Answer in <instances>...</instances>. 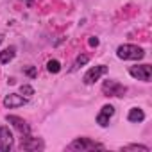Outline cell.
<instances>
[{"instance_id": "obj_1", "label": "cell", "mask_w": 152, "mask_h": 152, "mask_svg": "<svg viewBox=\"0 0 152 152\" xmlns=\"http://www.w3.org/2000/svg\"><path fill=\"white\" fill-rule=\"evenodd\" d=\"M116 56H118V59H124V61H140L145 57V50L138 45L125 43L116 48Z\"/></svg>"}, {"instance_id": "obj_2", "label": "cell", "mask_w": 152, "mask_h": 152, "mask_svg": "<svg viewBox=\"0 0 152 152\" xmlns=\"http://www.w3.org/2000/svg\"><path fill=\"white\" fill-rule=\"evenodd\" d=\"M66 148H68V150H75V152H86V150H95V148L104 150L106 147H104L102 143H99V141H93L91 138L81 136V138H75Z\"/></svg>"}, {"instance_id": "obj_3", "label": "cell", "mask_w": 152, "mask_h": 152, "mask_svg": "<svg viewBox=\"0 0 152 152\" xmlns=\"http://www.w3.org/2000/svg\"><path fill=\"white\" fill-rule=\"evenodd\" d=\"M102 93H104L106 97L122 99V97L127 93V88H125L124 84H120L118 81H115V79H107V81H104V84H102Z\"/></svg>"}, {"instance_id": "obj_4", "label": "cell", "mask_w": 152, "mask_h": 152, "mask_svg": "<svg viewBox=\"0 0 152 152\" xmlns=\"http://www.w3.org/2000/svg\"><path fill=\"white\" fill-rule=\"evenodd\" d=\"M129 73L131 77L141 81V83H150L152 79V66L150 64H136V66H131L129 68Z\"/></svg>"}, {"instance_id": "obj_5", "label": "cell", "mask_w": 152, "mask_h": 152, "mask_svg": "<svg viewBox=\"0 0 152 152\" xmlns=\"http://www.w3.org/2000/svg\"><path fill=\"white\" fill-rule=\"evenodd\" d=\"M106 73H107V66H106V64H97V66L90 68V70L84 73L83 81H84V84L91 86V84H95V83L102 77V75H106Z\"/></svg>"}, {"instance_id": "obj_6", "label": "cell", "mask_w": 152, "mask_h": 152, "mask_svg": "<svg viewBox=\"0 0 152 152\" xmlns=\"http://www.w3.org/2000/svg\"><path fill=\"white\" fill-rule=\"evenodd\" d=\"M20 148L22 150H43L45 148V143L41 138H34L29 134H23L22 136V141H20Z\"/></svg>"}, {"instance_id": "obj_7", "label": "cell", "mask_w": 152, "mask_h": 152, "mask_svg": "<svg viewBox=\"0 0 152 152\" xmlns=\"http://www.w3.org/2000/svg\"><path fill=\"white\" fill-rule=\"evenodd\" d=\"M15 145V138H13V132L7 125H2L0 127V150H6L9 152Z\"/></svg>"}, {"instance_id": "obj_8", "label": "cell", "mask_w": 152, "mask_h": 152, "mask_svg": "<svg viewBox=\"0 0 152 152\" xmlns=\"http://www.w3.org/2000/svg\"><path fill=\"white\" fill-rule=\"evenodd\" d=\"M2 104H4V107H7V109L22 107V106L27 104V97H23V95H20V93H9V95H6V99L2 100Z\"/></svg>"}, {"instance_id": "obj_9", "label": "cell", "mask_w": 152, "mask_h": 152, "mask_svg": "<svg viewBox=\"0 0 152 152\" xmlns=\"http://www.w3.org/2000/svg\"><path fill=\"white\" fill-rule=\"evenodd\" d=\"M6 120H7V124H11L22 136L23 134H29L31 132V127H29V124L23 120V118H20V116H15V115H7L6 116Z\"/></svg>"}, {"instance_id": "obj_10", "label": "cell", "mask_w": 152, "mask_h": 152, "mask_svg": "<svg viewBox=\"0 0 152 152\" xmlns=\"http://www.w3.org/2000/svg\"><path fill=\"white\" fill-rule=\"evenodd\" d=\"M113 115H115V107H113L111 104L102 106L100 113L97 115V124H99L100 127H107V125H109V120H111Z\"/></svg>"}, {"instance_id": "obj_11", "label": "cell", "mask_w": 152, "mask_h": 152, "mask_svg": "<svg viewBox=\"0 0 152 152\" xmlns=\"http://www.w3.org/2000/svg\"><path fill=\"white\" fill-rule=\"evenodd\" d=\"M127 120H129L131 124H141V122L145 120L143 109H140V107H131V109H129V115H127Z\"/></svg>"}, {"instance_id": "obj_12", "label": "cell", "mask_w": 152, "mask_h": 152, "mask_svg": "<svg viewBox=\"0 0 152 152\" xmlns=\"http://www.w3.org/2000/svg\"><path fill=\"white\" fill-rule=\"evenodd\" d=\"M15 56H16V47H7V48H4L0 52V63L7 64V63H11L15 59Z\"/></svg>"}, {"instance_id": "obj_13", "label": "cell", "mask_w": 152, "mask_h": 152, "mask_svg": "<svg viewBox=\"0 0 152 152\" xmlns=\"http://www.w3.org/2000/svg\"><path fill=\"white\" fill-rule=\"evenodd\" d=\"M88 61H90V56H88V54H79V56H77V59L73 61V64H72L70 72H75V70H79V68H81V66H84Z\"/></svg>"}, {"instance_id": "obj_14", "label": "cell", "mask_w": 152, "mask_h": 152, "mask_svg": "<svg viewBox=\"0 0 152 152\" xmlns=\"http://www.w3.org/2000/svg\"><path fill=\"white\" fill-rule=\"evenodd\" d=\"M47 70H48L50 73H59V72H61V63H59L57 59H50V61L47 63Z\"/></svg>"}, {"instance_id": "obj_15", "label": "cell", "mask_w": 152, "mask_h": 152, "mask_svg": "<svg viewBox=\"0 0 152 152\" xmlns=\"http://www.w3.org/2000/svg\"><path fill=\"white\" fill-rule=\"evenodd\" d=\"M122 150H143V152H147L148 147H147V145H140V143H131V145L122 147Z\"/></svg>"}, {"instance_id": "obj_16", "label": "cell", "mask_w": 152, "mask_h": 152, "mask_svg": "<svg viewBox=\"0 0 152 152\" xmlns=\"http://www.w3.org/2000/svg\"><path fill=\"white\" fill-rule=\"evenodd\" d=\"M20 93H22L23 97H27V99H29V97H32V95H34V88H32V86H29V84H22V86H20Z\"/></svg>"}, {"instance_id": "obj_17", "label": "cell", "mask_w": 152, "mask_h": 152, "mask_svg": "<svg viewBox=\"0 0 152 152\" xmlns=\"http://www.w3.org/2000/svg\"><path fill=\"white\" fill-rule=\"evenodd\" d=\"M25 73L29 75L31 79H34V77H36V68H34V66H27V68H25Z\"/></svg>"}, {"instance_id": "obj_18", "label": "cell", "mask_w": 152, "mask_h": 152, "mask_svg": "<svg viewBox=\"0 0 152 152\" xmlns=\"http://www.w3.org/2000/svg\"><path fill=\"white\" fill-rule=\"evenodd\" d=\"M90 47H99V39L97 38H90Z\"/></svg>"}, {"instance_id": "obj_19", "label": "cell", "mask_w": 152, "mask_h": 152, "mask_svg": "<svg viewBox=\"0 0 152 152\" xmlns=\"http://www.w3.org/2000/svg\"><path fill=\"white\" fill-rule=\"evenodd\" d=\"M22 2H23V4H27V6H31V4L34 2V0H22Z\"/></svg>"}, {"instance_id": "obj_20", "label": "cell", "mask_w": 152, "mask_h": 152, "mask_svg": "<svg viewBox=\"0 0 152 152\" xmlns=\"http://www.w3.org/2000/svg\"><path fill=\"white\" fill-rule=\"evenodd\" d=\"M2 41H4V34H0V45H2Z\"/></svg>"}]
</instances>
